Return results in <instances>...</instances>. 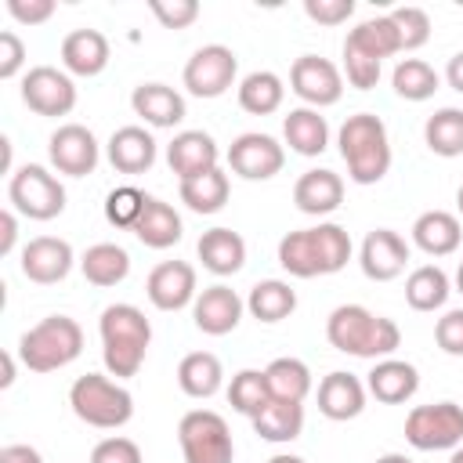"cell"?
<instances>
[{
	"instance_id": "6da1fadb",
	"label": "cell",
	"mask_w": 463,
	"mask_h": 463,
	"mask_svg": "<svg viewBox=\"0 0 463 463\" xmlns=\"http://www.w3.org/2000/svg\"><path fill=\"white\" fill-rule=\"evenodd\" d=\"M351 260V235L336 221H318L315 228L286 232L279 239V264L293 279L336 275Z\"/></svg>"
},
{
	"instance_id": "7a4b0ae2",
	"label": "cell",
	"mask_w": 463,
	"mask_h": 463,
	"mask_svg": "<svg viewBox=\"0 0 463 463\" xmlns=\"http://www.w3.org/2000/svg\"><path fill=\"white\" fill-rule=\"evenodd\" d=\"M326 340L354 358H391L402 344V329L394 318L373 315L365 304H340L326 318Z\"/></svg>"
},
{
	"instance_id": "3957f363",
	"label": "cell",
	"mask_w": 463,
	"mask_h": 463,
	"mask_svg": "<svg viewBox=\"0 0 463 463\" xmlns=\"http://www.w3.org/2000/svg\"><path fill=\"white\" fill-rule=\"evenodd\" d=\"M98 333H101V358L109 376L116 380L137 376L152 344V322L145 318V311L134 304H109L98 318Z\"/></svg>"
},
{
	"instance_id": "277c9868",
	"label": "cell",
	"mask_w": 463,
	"mask_h": 463,
	"mask_svg": "<svg viewBox=\"0 0 463 463\" xmlns=\"http://www.w3.org/2000/svg\"><path fill=\"white\" fill-rule=\"evenodd\" d=\"M336 148L354 184H376L391 170V137H387V123L376 112L347 116L336 130Z\"/></svg>"
},
{
	"instance_id": "5b68a950",
	"label": "cell",
	"mask_w": 463,
	"mask_h": 463,
	"mask_svg": "<svg viewBox=\"0 0 463 463\" xmlns=\"http://www.w3.org/2000/svg\"><path fill=\"white\" fill-rule=\"evenodd\" d=\"M83 351V329L69 315H47L18 340V358L29 373H54L80 358Z\"/></svg>"
},
{
	"instance_id": "8992f818",
	"label": "cell",
	"mask_w": 463,
	"mask_h": 463,
	"mask_svg": "<svg viewBox=\"0 0 463 463\" xmlns=\"http://www.w3.org/2000/svg\"><path fill=\"white\" fill-rule=\"evenodd\" d=\"M69 405H72L76 420H83L87 427H98V430H119L134 416V394L119 380H109L101 373L80 376L69 387Z\"/></svg>"
},
{
	"instance_id": "52a82bcc",
	"label": "cell",
	"mask_w": 463,
	"mask_h": 463,
	"mask_svg": "<svg viewBox=\"0 0 463 463\" xmlns=\"http://www.w3.org/2000/svg\"><path fill=\"white\" fill-rule=\"evenodd\" d=\"M177 445L184 463H232L235 441L228 430V420L213 409H192L177 423Z\"/></svg>"
},
{
	"instance_id": "ba28073f",
	"label": "cell",
	"mask_w": 463,
	"mask_h": 463,
	"mask_svg": "<svg viewBox=\"0 0 463 463\" xmlns=\"http://www.w3.org/2000/svg\"><path fill=\"white\" fill-rule=\"evenodd\" d=\"M11 210L29 221H54L65 210V184L40 163H25L7 181Z\"/></svg>"
},
{
	"instance_id": "9c48e42d",
	"label": "cell",
	"mask_w": 463,
	"mask_h": 463,
	"mask_svg": "<svg viewBox=\"0 0 463 463\" xmlns=\"http://www.w3.org/2000/svg\"><path fill=\"white\" fill-rule=\"evenodd\" d=\"M405 441L420 452H452L463 445V405L456 402H430L416 405L405 416Z\"/></svg>"
},
{
	"instance_id": "30bf717a",
	"label": "cell",
	"mask_w": 463,
	"mask_h": 463,
	"mask_svg": "<svg viewBox=\"0 0 463 463\" xmlns=\"http://www.w3.org/2000/svg\"><path fill=\"white\" fill-rule=\"evenodd\" d=\"M235 76H239V58H235V51L224 47V43H206V47H199V51L184 61V72H181L184 90H188L192 98H203V101L228 94V90L235 87Z\"/></svg>"
},
{
	"instance_id": "8fae6325",
	"label": "cell",
	"mask_w": 463,
	"mask_h": 463,
	"mask_svg": "<svg viewBox=\"0 0 463 463\" xmlns=\"http://www.w3.org/2000/svg\"><path fill=\"white\" fill-rule=\"evenodd\" d=\"M289 90L307 109H329L344 98V76L340 69L322 54H300L289 69Z\"/></svg>"
},
{
	"instance_id": "7c38bea8",
	"label": "cell",
	"mask_w": 463,
	"mask_h": 463,
	"mask_svg": "<svg viewBox=\"0 0 463 463\" xmlns=\"http://www.w3.org/2000/svg\"><path fill=\"white\" fill-rule=\"evenodd\" d=\"M22 101L36 116H69L76 109V83L65 69L33 65L22 76Z\"/></svg>"
},
{
	"instance_id": "4fadbf2b",
	"label": "cell",
	"mask_w": 463,
	"mask_h": 463,
	"mask_svg": "<svg viewBox=\"0 0 463 463\" xmlns=\"http://www.w3.org/2000/svg\"><path fill=\"white\" fill-rule=\"evenodd\" d=\"M47 159L65 177H87V174L98 170L101 145H98V137L83 123H61L47 137Z\"/></svg>"
},
{
	"instance_id": "5bb4252c",
	"label": "cell",
	"mask_w": 463,
	"mask_h": 463,
	"mask_svg": "<svg viewBox=\"0 0 463 463\" xmlns=\"http://www.w3.org/2000/svg\"><path fill=\"white\" fill-rule=\"evenodd\" d=\"M282 163H286V148L271 134H260V130L239 134L228 148V166L242 181H268L282 170Z\"/></svg>"
},
{
	"instance_id": "9a60e30c",
	"label": "cell",
	"mask_w": 463,
	"mask_h": 463,
	"mask_svg": "<svg viewBox=\"0 0 463 463\" xmlns=\"http://www.w3.org/2000/svg\"><path fill=\"white\" fill-rule=\"evenodd\" d=\"M72 264H76V253H72V246H69L65 239H58V235H36V239H29V242L22 246V260H18L22 275H25L29 282H36V286H54V282H61V279L72 271Z\"/></svg>"
},
{
	"instance_id": "2e32d148",
	"label": "cell",
	"mask_w": 463,
	"mask_h": 463,
	"mask_svg": "<svg viewBox=\"0 0 463 463\" xmlns=\"http://www.w3.org/2000/svg\"><path fill=\"white\" fill-rule=\"evenodd\" d=\"M145 293L156 311H181V307L195 304V297H199L195 268L188 260H163L148 271Z\"/></svg>"
},
{
	"instance_id": "e0dca14e",
	"label": "cell",
	"mask_w": 463,
	"mask_h": 463,
	"mask_svg": "<svg viewBox=\"0 0 463 463\" xmlns=\"http://www.w3.org/2000/svg\"><path fill=\"white\" fill-rule=\"evenodd\" d=\"M409 264V242L394 232V228H373L365 239H362V250H358V268L365 279L373 282H391L405 271Z\"/></svg>"
},
{
	"instance_id": "ac0fdd59",
	"label": "cell",
	"mask_w": 463,
	"mask_h": 463,
	"mask_svg": "<svg viewBox=\"0 0 463 463\" xmlns=\"http://www.w3.org/2000/svg\"><path fill=\"white\" fill-rule=\"evenodd\" d=\"M242 311H246V300L232 286L213 282V286L199 289V297L192 304V322L206 336H228L242 322Z\"/></svg>"
},
{
	"instance_id": "d6986e66",
	"label": "cell",
	"mask_w": 463,
	"mask_h": 463,
	"mask_svg": "<svg viewBox=\"0 0 463 463\" xmlns=\"http://www.w3.org/2000/svg\"><path fill=\"white\" fill-rule=\"evenodd\" d=\"M217 163H221V148L206 130H181L166 145V166L170 174H177V181L217 170Z\"/></svg>"
},
{
	"instance_id": "ffe728a7",
	"label": "cell",
	"mask_w": 463,
	"mask_h": 463,
	"mask_svg": "<svg viewBox=\"0 0 463 463\" xmlns=\"http://www.w3.org/2000/svg\"><path fill=\"white\" fill-rule=\"evenodd\" d=\"M315 398H318V412H322L326 420H333V423H347V420L362 416L369 391H365V383H362L354 373L333 369L329 376L318 380V394H315Z\"/></svg>"
},
{
	"instance_id": "44dd1931",
	"label": "cell",
	"mask_w": 463,
	"mask_h": 463,
	"mask_svg": "<svg viewBox=\"0 0 463 463\" xmlns=\"http://www.w3.org/2000/svg\"><path fill=\"white\" fill-rule=\"evenodd\" d=\"M293 203L307 217H326V213L340 210V203H344V177L326 166L304 170L293 184Z\"/></svg>"
},
{
	"instance_id": "7402d4cb",
	"label": "cell",
	"mask_w": 463,
	"mask_h": 463,
	"mask_svg": "<svg viewBox=\"0 0 463 463\" xmlns=\"http://www.w3.org/2000/svg\"><path fill=\"white\" fill-rule=\"evenodd\" d=\"M365 391L383 405H402L420 391V373L412 362L402 358H380L365 373Z\"/></svg>"
},
{
	"instance_id": "603a6c76",
	"label": "cell",
	"mask_w": 463,
	"mask_h": 463,
	"mask_svg": "<svg viewBox=\"0 0 463 463\" xmlns=\"http://www.w3.org/2000/svg\"><path fill=\"white\" fill-rule=\"evenodd\" d=\"M112 58V47L105 40V33L98 29H72L65 40H61V69L69 76H98L105 72Z\"/></svg>"
},
{
	"instance_id": "cb8c5ba5",
	"label": "cell",
	"mask_w": 463,
	"mask_h": 463,
	"mask_svg": "<svg viewBox=\"0 0 463 463\" xmlns=\"http://www.w3.org/2000/svg\"><path fill=\"white\" fill-rule=\"evenodd\" d=\"M130 109H134V116H141L148 127H159V130L177 127L188 116L184 94H177L166 83H137L130 94Z\"/></svg>"
},
{
	"instance_id": "d4e9b609",
	"label": "cell",
	"mask_w": 463,
	"mask_h": 463,
	"mask_svg": "<svg viewBox=\"0 0 463 463\" xmlns=\"http://www.w3.org/2000/svg\"><path fill=\"white\" fill-rule=\"evenodd\" d=\"M105 156H109L116 174H148L152 163H156V137L145 127H137V123L119 127L109 137Z\"/></svg>"
},
{
	"instance_id": "484cf974",
	"label": "cell",
	"mask_w": 463,
	"mask_h": 463,
	"mask_svg": "<svg viewBox=\"0 0 463 463\" xmlns=\"http://www.w3.org/2000/svg\"><path fill=\"white\" fill-rule=\"evenodd\" d=\"M282 141L297 156L315 159V156H322L329 148V123H326V116L318 109H307V105L289 109L282 116Z\"/></svg>"
},
{
	"instance_id": "4316f807",
	"label": "cell",
	"mask_w": 463,
	"mask_h": 463,
	"mask_svg": "<svg viewBox=\"0 0 463 463\" xmlns=\"http://www.w3.org/2000/svg\"><path fill=\"white\" fill-rule=\"evenodd\" d=\"M195 253H199V260H203V268L210 275L224 279V275L242 271V264H246V239L239 232H232V228H210V232L199 235Z\"/></svg>"
},
{
	"instance_id": "83f0119b",
	"label": "cell",
	"mask_w": 463,
	"mask_h": 463,
	"mask_svg": "<svg viewBox=\"0 0 463 463\" xmlns=\"http://www.w3.org/2000/svg\"><path fill=\"white\" fill-rule=\"evenodd\" d=\"M134 235H137V242L148 246V250H170V246L181 242L184 224H181V213H177L170 203L148 195V199H145V210H141V217H137V224H134Z\"/></svg>"
},
{
	"instance_id": "f1b7e54d",
	"label": "cell",
	"mask_w": 463,
	"mask_h": 463,
	"mask_svg": "<svg viewBox=\"0 0 463 463\" xmlns=\"http://www.w3.org/2000/svg\"><path fill=\"white\" fill-rule=\"evenodd\" d=\"M412 242L427 253V257H449L459 250L463 242V224L456 213L449 210H427L412 221Z\"/></svg>"
},
{
	"instance_id": "f546056e",
	"label": "cell",
	"mask_w": 463,
	"mask_h": 463,
	"mask_svg": "<svg viewBox=\"0 0 463 463\" xmlns=\"http://www.w3.org/2000/svg\"><path fill=\"white\" fill-rule=\"evenodd\" d=\"M80 271L90 286H119L127 275H130V253L116 242H94L87 246V253L80 257Z\"/></svg>"
},
{
	"instance_id": "4dcf8cb0",
	"label": "cell",
	"mask_w": 463,
	"mask_h": 463,
	"mask_svg": "<svg viewBox=\"0 0 463 463\" xmlns=\"http://www.w3.org/2000/svg\"><path fill=\"white\" fill-rule=\"evenodd\" d=\"M177 387L188 398H213L224 387V365L210 351H192L177 365Z\"/></svg>"
},
{
	"instance_id": "1f68e13d",
	"label": "cell",
	"mask_w": 463,
	"mask_h": 463,
	"mask_svg": "<svg viewBox=\"0 0 463 463\" xmlns=\"http://www.w3.org/2000/svg\"><path fill=\"white\" fill-rule=\"evenodd\" d=\"M246 311L257 322L275 326V322H282V318H289L297 311V289L289 282H282V279H260L246 297Z\"/></svg>"
},
{
	"instance_id": "d6a6232c",
	"label": "cell",
	"mask_w": 463,
	"mask_h": 463,
	"mask_svg": "<svg viewBox=\"0 0 463 463\" xmlns=\"http://www.w3.org/2000/svg\"><path fill=\"white\" fill-rule=\"evenodd\" d=\"M239 109L250 112V116H271L282 109V98H286V87H282V76L271 72V69H257L250 76L239 80Z\"/></svg>"
},
{
	"instance_id": "836d02e7",
	"label": "cell",
	"mask_w": 463,
	"mask_h": 463,
	"mask_svg": "<svg viewBox=\"0 0 463 463\" xmlns=\"http://www.w3.org/2000/svg\"><path fill=\"white\" fill-rule=\"evenodd\" d=\"M177 195H181V203L192 210V213H217V210H224V203H228V195H232V181H228V174L217 166V170H206V174H199V177H188V181H181L177 184Z\"/></svg>"
},
{
	"instance_id": "e575fe53",
	"label": "cell",
	"mask_w": 463,
	"mask_h": 463,
	"mask_svg": "<svg viewBox=\"0 0 463 463\" xmlns=\"http://www.w3.org/2000/svg\"><path fill=\"white\" fill-rule=\"evenodd\" d=\"M250 423H253L257 438H264L271 445H286V441L300 438V430H304V402H279V398H271L268 409L260 416H253Z\"/></svg>"
},
{
	"instance_id": "d590c367",
	"label": "cell",
	"mask_w": 463,
	"mask_h": 463,
	"mask_svg": "<svg viewBox=\"0 0 463 463\" xmlns=\"http://www.w3.org/2000/svg\"><path fill=\"white\" fill-rule=\"evenodd\" d=\"M344 47L362 51V54H369V58H376V61H383V58H391V54H398V51H402V40H398V29H394L391 14H376V18L358 22V25L347 33Z\"/></svg>"
},
{
	"instance_id": "8d00e7d4",
	"label": "cell",
	"mask_w": 463,
	"mask_h": 463,
	"mask_svg": "<svg viewBox=\"0 0 463 463\" xmlns=\"http://www.w3.org/2000/svg\"><path fill=\"white\" fill-rule=\"evenodd\" d=\"M449 293H452V282L438 264H420L405 279V304L412 311H438L445 307Z\"/></svg>"
},
{
	"instance_id": "74e56055",
	"label": "cell",
	"mask_w": 463,
	"mask_h": 463,
	"mask_svg": "<svg viewBox=\"0 0 463 463\" xmlns=\"http://www.w3.org/2000/svg\"><path fill=\"white\" fill-rule=\"evenodd\" d=\"M423 141H427V148H430L434 156H441V159L463 156V109L445 105V109H438L434 116H427V123H423Z\"/></svg>"
},
{
	"instance_id": "f35d334b",
	"label": "cell",
	"mask_w": 463,
	"mask_h": 463,
	"mask_svg": "<svg viewBox=\"0 0 463 463\" xmlns=\"http://www.w3.org/2000/svg\"><path fill=\"white\" fill-rule=\"evenodd\" d=\"M391 87L398 98L405 101H427L434 98V90L441 87V76L434 72V65H427L423 58H402L391 72Z\"/></svg>"
},
{
	"instance_id": "ab89813d",
	"label": "cell",
	"mask_w": 463,
	"mask_h": 463,
	"mask_svg": "<svg viewBox=\"0 0 463 463\" xmlns=\"http://www.w3.org/2000/svg\"><path fill=\"white\" fill-rule=\"evenodd\" d=\"M271 402V387H268V376L264 369H239L228 383V405L242 416H260Z\"/></svg>"
},
{
	"instance_id": "60d3db41",
	"label": "cell",
	"mask_w": 463,
	"mask_h": 463,
	"mask_svg": "<svg viewBox=\"0 0 463 463\" xmlns=\"http://www.w3.org/2000/svg\"><path fill=\"white\" fill-rule=\"evenodd\" d=\"M264 376H268L271 398L279 402H304L311 394V369L300 358H275L264 369Z\"/></svg>"
},
{
	"instance_id": "b9f144b4",
	"label": "cell",
	"mask_w": 463,
	"mask_h": 463,
	"mask_svg": "<svg viewBox=\"0 0 463 463\" xmlns=\"http://www.w3.org/2000/svg\"><path fill=\"white\" fill-rule=\"evenodd\" d=\"M145 192L141 188H134V184H119V188H112L109 195H105V221L112 224V228H127V232H134V224H137V217H141V210H145Z\"/></svg>"
},
{
	"instance_id": "7bdbcfd3",
	"label": "cell",
	"mask_w": 463,
	"mask_h": 463,
	"mask_svg": "<svg viewBox=\"0 0 463 463\" xmlns=\"http://www.w3.org/2000/svg\"><path fill=\"white\" fill-rule=\"evenodd\" d=\"M387 14H391V22H394V29H398L402 51H416V47H423V43L430 40V14H427L423 7L405 4V7H394V11H387Z\"/></svg>"
},
{
	"instance_id": "ee69618b",
	"label": "cell",
	"mask_w": 463,
	"mask_h": 463,
	"mask_svg": "<svg viewBox=\"0 0 463 463\" xmlns=\"http://www.w3.org/2000/svg\"><path fill=\"white\" fill-rule=\"evenodd\" d=\"M148 11L156 14V22L163 29H188L199 18V4L195 0H152Z\"/></svg>"
},
{
	"instance_id": "f6af8a7d",
	"label": "cell",
	"mask_w": 463,
	"mask_h": 463,
	"mask_svg": "<svg viewBox=\"0 0 463 463\" xmlns=\"http://www.w3.org/2000/svg\"><path fill=\"white\" fill-rule=\"evenodd\" d=\"M380 65H383V61H376V58H369V54H362V51L344 47V72H347V83H351V87L373 90V87L380 83Z\"/></svg>"
},
{
	"instance_id": "bcb514c9",
	"label": "cell",
	"mask_w": 463,
	"mask_h": 463,
	"mask_svg": "<svg viewBox=\"0 0 463 463\" xmlns=\"http://www.w3.org/2000/svg\"><path fill=\"white\" fill-rule=\"evenodd\" d=\"M434 344L445 354L463 358V307H452L434 322Z\"/></svg>"
},
{
	"instance_id": "7dc6e473",
	"label": "cell",
	"mask_w": 463,
	"mask_h": 463,
	"mask_svg": "<svg viewBox=\"0 0 463 463\" xmlns=\"http://www.w3.org/2000/svg\"><path fill=\"white\" fill-rule=\"evenodd\" d=\"M90 463H145V459H141L137 441L116 434V438H101V441L90 449Z\"/></svg>"
},
{
	"instance_id": "c3c4849f",
	"label": "cell",
	"mask_w": 463,
	"mask_h": 463,
	"mask_svg": "<svg viewBox=\"0 0 463 463\" xmlns=\"http://www.w3.org/2000/svg\"><path fill=\"white\" fill-rule=\"evenodd\" d=\"M304 14L318 25H344L354 14V0H304Z\"/></svg>"
},
{
	"instance_id": "681fc988",
	"label": "cell",
	"mask_w": 463,
	"mask_h": 463,
	"mask_svg": "<svg viewBox=\"0 0 463 463\" xmlns=\"http://www.w3.org/2000/svg\"><path fill=\"white\" fill-rule=\"evenodd\" d=\"M25 65V43L18 33L4 29L0 33V80H14Z\"/></svg>"
},
{
	"instance_id": "f907efd6",
	"label": "cell",
	"mask_w": 463,
	"mask_h": 463,
	"mask_svg": "<svg viewBox=\"0 0 463 463\" xmlns=\"http://www.w3.org/2000/svg\"><path fill=\"white\" fill-rule=\"evenodd\" d=\"M7 14L18 25H43L54 14V0H7Z\"/></svg>"
},
{
	"instance_id": "816d5d0a",
	"label": "cell",
	"mask_w": 463,
	"mask_h": 463,
	"mask_svg": "<svg viewBox=\"0 0 463 463\" xmlns=\"http://www.w3.org/2000/svg\"><path fill=\"white\" fill-rule=\"evenodd\" d=\"M18 242V213L14 210H4L0 213V257H7Z\"/></svg>"
},
{
	"instance_id": "f5cc1de1",
	"label": "cell",
	"mask_w": 463,
	"mask_h": 463,
	"mask_svg": "<svg viewBox=\"0 0 463 463\" xmlns=\"http://www.w3.org/2000/svg\"><path fill=\"white\" fill-rule=\"evenodd\" d=\"M0 463H43V456H40V449H33V445H4L0 449Z\"/></svg>"
},
{
	"instance_id": "db71d44e",
	"label": "cell",
	"mask_w": 463,
	"mask_h": 463,
	"mask_svg": "<svg viewBox=\"0 0 463 463\" xmlns=\"http://www.w3.org/2000/svg\"><path fill=\"white\" fill-rule=\"evenodd\" d=\"M445 83L463 94V51H456V54L449 58V65H445Z\"/></svg>"
},
{
	"instance_id": "11a10c76",
	"label": "cell",
	"mask_w": 463,
	"mask_h": 463,
	"mask_svg": "<svg viewBox=\"0 0 463 463\" xmlns=\"http://www.w3.org/2000/svg\"><path fill=\"white\" fill-rule=\"evenodd\" d=\"M0 362H4V376H0V387L7 391V387L14 383V354H11V351H4V354H0Z\"/></svg>"
},
{
	"instance_id": "9f6ffc18",
	"label": "cell",
	"mask_w": 463,
	"mask_h": 463,
	"mask_svg": "<svg viewBox=\"0 0 463 463\" xmlns=\"http://www.w3.org/2000/svg\"><path fill=\"white\" fill-rule=\"evenodd\" d=\"M373 463H412L405 452H383V456H376Z\"/></svg>"
},
{
	"instance_id": "6f0895ef",
	"label": "cell",
	"mask_w": 463,
	"mask_h": 463,
	"mask_svg": "<svg viewBox=\"0 0 463 463\" xmlns=\"http://www.w3.org/2000/svg\"><path fill=\"white\" fill-rule=\"evenodd\" d=\"M0 166L11 170V141L7 137H0Z\"/></svg>"
},
{
	"instance_id": "680465c9",
	"label": "cell",
	"mask_w": 463,
	"mask_h": 463,
	"mask_svg": "<svg viewBox=\"0 0 463 463\" xmlns=\"http://www.w3.org/2000/svg\"><path fill=\"white\" fill-rule=\"evenodd\" d=\"M268 463H307V459H300V456H293V452H279V456H271Z\"/></svg>"
},
{
	"instance_id": "91938a15",
	"label": "cell",
	"mask_w": 463,
	"mask_h": 463,
	"mask_svg": "<svg viewBox=\"0 0 463 463\" xmlns=\"http://www.w3.org/2000/svg\"><path fill=\"white\" fill-rule=\"evenodd\" d=\"M456 293H463V260H459V268H456Z\"/></svg>"
},
{
	"instance_id": "94428289",
	"label": "cell",
	"mask_w": 463,
	"mask_h": 463,
	"mask_svg": "<svg viewBox=\"0 0 463 463\" xmlns=\"http://www.w3.org/2000/svg\"><path fill=\"white\" fill-rule=\"evenodd\" d=\"M456 210H459V217H463V184L456 188Z\"/></svg>"
},
{
	"instance_id": "6125c7cd",
	"label": "cell",
	"mask_w": 463,
	"mask_h": 463,
	"mask_svg": "<svg viewBox=\"0 0 463 463\" xmlns=\"http://www.w3.org/2000/svg\"><path fill=\"white\" fill-rule=\"evenodd\" d=\"M449 463H463V445H459V449H452V456H449Z\"/></svg>"
}]
</instances>
